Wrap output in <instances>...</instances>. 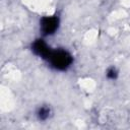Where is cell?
<instances>
[{"label":"cell","mask_w":130,"mask_h":130,"mask_svg":"<svg viewBox=\"0 0 130 130\" xmlns=\"http://www.w3.org/2000/svg\"><path fill=\"white\" fill-rule=\"evenodd\" d=\"M47 61L53 69L58 71H65L73 63V57L67 50L56 49L52 50L49 57L47 58Z\"/></svg>","instance_id":"obj_1"},{"label":"cell","mask_w":130,"mask_h":130,"mask_svg":"<svg viewBox=\"0 0 130 130\" xmlns=\"http://www.w3.org/2000/svg\"><path fill=\"white\" fill-rule=\"evenodd\" d=\"M50 108L47 107V106H43V107H40L38 112H37V117L39 120L41 121H45L49 118L50 116Z\"/></svg>","instance_id":"obj_4"},{"label":"cell","mask_w":130,"mask_h":130,"mask_svg":"<svg viewBox=\"0 0 130 130\" xmlns=\"http://www.w3.org/2000/svg\"><path fill=\"white\" fill-rule=\"evenodd\" d=\"M31 50H32L35 55H37V56H39L45 60H47L50 53L52 52V49L48 46V44L43 39L36 40L31 45Z\"/></svg>","instance_id":"obj_3"},{"label":"cell","mask_w":130,"mask_h":130,"mask_svg":"<svg viewBox=\"0 0 130 130\" xmlns=\"http://www.w3.org/2000/svg\"><path fill=\"white\" fill-rule=\"evenodd\" d=\"M59 23H60L59 17L56 15L42 17V19L40 21V28H41L43 36L54 35L59 27Z\"/></svg>","instance_id":"obj_2"},{"label":"cell","mask_w":130,"mask_h":130,"mask_svg":"<svg viewBox=\"0 0 130 130\" xmlns=\"http://www.w3.org/2000/svg\"><path fill=\"white\" fill-rule=\"evenodd\" d=\"M106 76H107L108 79H111V80L116 79L117 76H118V71H117V69H116L115 67H110V68L107 70V72H106Z\"/></svg>","instance_id":"obj_5"}]
</instances>
